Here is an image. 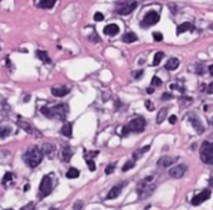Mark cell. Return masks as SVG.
I'll return each mask as SVG.
<instances>
[{
    "label": "cell",
    "mask_w": 213,
    "mask_h": 210,
    "mask_svg": "<svg viewBox=\"0 0 213 210\" xmlns=\"http://www.w3.org/2000/svg\"><path fill=\"white\" fill-rule=\"evenodd\" d=\"M208 70H209L211 75H213V65H209V66H208Z\"/></svg>",
    "instance_id": "bcb514c9"
},
{
    "label": "cell",
    "mask_w": 213,
    "mask_h": 210,
    "mask_svg": "<svg viewBox=\"0 0 213 210\" xmlns=\"http://www.w3.org/2000/svg\"><path fill=\"white\" fill-rule=\"evenodd\" d=\"M212 125H213V119H212Z\"/></svg>",
    "instance_id": "f907efd6"
},
{
    "label": "cell",
    "mask_w": 213,
    "mask_h": 210,
    "mask_svg": "<svg viewBox=\"0 0 213 210\" xmlns=\"http://www.w3.org/2000/svg\"><path fill=\"white\" fill-rule=\"evenodd\" d=\"M148 150H149V145L144 146L143 149H139V150H137V152L133 154V161H134V160H138V159L140 158V155H142V154H144L145 152H148Z\"/></svg>",
    "instance_id": "83f0119b"
},
{
    "label": "cell",
    "mask_w": 213,
    "mask_h": 210,
    "mask_svg": "<svg viewBox=\"0 0 213 210\" xmlns=\"http://www.w3.org/2000/svg\"><path fill=\"white\" fill-rule=\"evenodd\" d=\"M186 170H187V166L186 165H177V166H174V168H172L171 170H169V175L172 176V178H174V179H179V178H182L184 175V173H186Z\"/></svg>",
    "instance_id": "30bf717a"
},
{
    "label": "cell",
    "mask_w": 213,
    "mask_h": 210,
    "mask_svg": "<svg viewBox=\"0 0 213 210\" xmlns=\"http://www.w3.org/2000/svg\"><path fill=\"white\" fill-rule=\"evenodd\" d=\"M153 39L156 40V41H162L163 40V35L161 34V33H153Z\"/></svg>",
    "instance_id": "8d00e7d4"
},
{
    "label": "cell",
    "mask_w": 213,
    "mask_h": 210,
    "mask_svg": "<svg viewBox=\"0 0 213 210\" xmlns=\"http://www.w3.org/2000/svg\"><path fill=\"white\" fill-rule=\"evenodd\" d=\"M11 134V126L2 124L0 125V139H5Z\"/></svg>",
    "instance_id": "d6986e66"
},
{
    "label": "cell",
    "mask_w": 213,
    "mask_h": 210,
    "mask_svg": "<svg viewBox=\"0 0 213 210\" xmlns=\"http://www.w3.org/2000/svg\"><path fill=\"white\" fill-rule=\"evenodd\" d=\"M143 73H144L143 70H138V71H134V73H133V78H134V79H140V78L143 76Z\"/></svg>",
    "instance_id": "f35d334b"
},
{
    "label": "cell",
    "mask_w": 213,
    "mask_h": 210,
    "mask_svg": "<svg viewBox=\"0 0 213 210\" xmlns=\"http://www.w3.org/2000/svg\"><path fill=\"white\" fill-rule=\"evenodd\" d=\"M5 210H13V209H5Z\"/></svg>",
    "instance_id": "681fc988"
},
{
    "label": "cell",
    "mask_w": 213,
    "mask_h": 210,
    "mask_svg": "<svg viewBox=\"0 0 213 210\" xmlns=\"http://www.w3.org/2000/svg\"><path fill=\"white\" fill-rule=\"evenodd\" d=\"M138 40V36L134 34V33H127V34H124L123 35V41L124 43H134V41H137Z\"/></svg>",
    "instance_id": "cb8c5ba5"
},
{
    "label": "cell",
    "mask_w": 213,
    "mask_h": 210,
    "mask_svg": "<svg viewBox=\"0 0 213 210\" xmlns=\"http://www.w3.org/2000/svg\"><path fill=\"white\" fill-rule=\"evenodd\" d=\"M50 210H56V209H50Z\"/></svg>",
    "instance_id": "816d5d0a"
},
{
    "label": "cell",
    "mask_w": 213,
    "mask_h": 210,
    "mask_svg": "<svg viewBox=\"0 0 213 210\" xmlns=\"http://www.w3.org/2000/svg\"><path fill=\"white\" fill-rule=\"evenodd\" d=\"M23 160L29 168H37L43 160V153L38 146L29 148L26 153L23 155Z\"/></svg>",
    "instance_id": "7a4b0ae2"
},
{
    "label": "cell",
    "mask_w": 213,
    "mask_h": 210,
    "mask_svg": "<svg viewBox=\"0 0 213 210\" xmlns=\"http://www.w3.org/2000/svg\"><path fill=\"white\" fill-rule=\"evenodd\" d=\"M55 145L54 144H50V143H45V144H43L42 145V148H40V152L43 153V155L45 154V155H48L50 159L54 156V153H55Z\"/></svg>",
    "instance_id": "5bb4252c"
},
{
    "label": "cell",
    "mask_w": 213,
    "mask_h": 210,
    "mask_svg": "<svg viewBox=\"0 0 213 210\" xmlns=\"http://www.w3.org/2000/svg\"><path fill=\"white\" fill-rule=\"evenodd\" d=\"M158 21H159V14H158L157 11H154V10H150V11H148V13L144 15V19H143V21L140 23V25H142L143 28H148V26H150V25L157 24Z\"/></svg>",
    "instance_id": "52a82bcc"
},
{
    "label": "cell",
    "mask_w": 213,
    "mask_h": 210,
    "mask_svg": "<svg viewBox=\"0 0 213 210\" xmlns=\"http://www.w3.org/2000/svg\"><path fill=\"white\" fill-rule=\"evenodd\" d=\"M133 166H134V161L129 160V161H127V163L124 164V166L122 168V170H123V171H128V170H129V169H132Z\"/></svg>",
    "instance_id": "4dcf8cb0"
},
{
    "label": "cell",
    "mask_w": 213,
    "mask_h": 210,
    "mask_svg": "<svg viewBox=\"0 0 213 210\" xmlns=\"http://www.w3.org/2000/svg\"><path fill=\"white\" fill-rule=\"evenodd\" d=\"M209 184H211V185H212V186H213V178H212V179H211V180H209Z\"/></svg>",
    "instance_id": "c3c4849f"
},
{
    "label": "cell",
    "mask_w": 213,
    "mask_h": 210,
    "mask_svg": "<svg viewBox=\"0 0 213 210\" xmlns=\"http://www.w3.org/2000/svg\"><path fill=\"white\" fill-rule=\"evenodd\" d=\"M201 160L204 164H213V144L209 141H204L199 150Z\"/></svg>",
    "instance_id": "277c9868"
},
{
    "label": "cell",
    "mask_w": 213,
    "mask_h": 210,
    "mask_svg": "<svg viewBox=\"0 0 213 210\" xmlns=\"http://www.w3.org/2000/svg\"><path fill=\"white\" fill-rule=\"evenodd\" d=\"M207 93H209V94L213 93V83H211V84L208 85V88H207Z\"/></svg>",
    "instance_id": "7bdbcfd3"
},
{
    "label": "cell",
    "mask_w": 213,
    "mask_h": 210,
    "mask_svg": "<svg viewBox=\"0 0 213 210\" xmlns=\"http://www.w3.org/2000/svg\"><path fill=\"white\" fill-rule=\"evenodd\" d=\"M63 135H65L67 138H72L73 136V126L70 123H65L63 126H62V130H60Z\"/></svg>",
    "instance_id": "ffe728a7"
},
{
    "label": "cell",
    "mask_w": 213,
    "mask_h": 210,
    "mask_svg": "<svg viewBox=\"0 0 213 210\" xmlns=\"http://www.w3.org/2000/svg\"><path fill=\"white\" fill-rule=\"evenodd\" d=\"M55 5V0H42V2H39V8L42 9H50Z\"/></svg>",
    "instance_id": "603a6c76"
},
{
    "label": "cell",
    "mask_w": 213,
    "mask_h": 210,
    "mask_svg": "<svg viewBox=\"0 0 213 210\" xmlns=\"http://www.w3.org/2000/svg\"><path fill=\"white\" fill-rule=\"evenodd\" d=\"M87 164H88V169H89L90 171H95L97 166H95V164H94V161H93V160L87 159Z\"/></svg>",
    "instance_id": "1f68e13d"
},
{
    "label": "cell",
    "mask_w": 213,
    "mask_h": 210,
    "mask_svg": "<svg viewBox=\"0 0 213 210\" xmlns=\"http://www.w3.org/2000/svg\"><path fill=\"white\" fill-rule=\"evenodd\" d=\"M124 185H126V183H123V184H118V185L113 186V188L109 190V193H108V195H107V199H108V200H110V199H117V198L120 195V193H122V190H123Z\"/></svg>",
    "instance_id": "4fadbf2b"
},
{
    "label": "cell",
    "mask_w": 213,
    "mask_h": 210,
    "mask_svg": "<svg viewBox=\"0 0 213 210\" xmlns=\"http://www.w3.org/2000/svg\"><path fill=\"white\" fill-rule=\"evenodd\" d=\"M53 190V180H51V176L50 174L49 175H45L42 182H40V186H39V193H40V198H45L48 196Z\"/></svg>",
    "instance_id": "5b68a950"
},
{
    "label": "cell",
    "mask_w": 213,
    "mask_h": 210,
    "mask_svg": "<svg viewBox=\"0 0 213 210\" xmlns=\"http://www.w3.org/2000/svg\"><path fill=\"white\" fill-rule=\"evenodd\" d=\"M188 30H193V25L191 23H183V24H180L178 25L177 28V34H182V33H184V32H188Z\"/></svg>",
    "instance_id": "44dd1931"
},
{
    "label": "cell",
    "mask_w": 213,
    "mask_h": 210,
    "mask_svg": "<svg viewBox=\"0 0 213 210\" xmlns=\"http://www.w3.org/2000/svg\"><path fill=\"white\" fill-rule=\"evenodd\" d=\"M11 179H13V174L11 173H7L4 175V178H3V184H7V182H9V180H11Z\"/></svg>",
    "instance_id": "e575fe53"
},
{
    "label": "cell",
    "mask_w": 213,
    "mask_h": 210,
    "mask_svg": "<svg viewBox=\"0 0 213 210\" xmlns=\"http://www.w3.org/2000/svg\"><path fill=\"white\" fill-rule=\"evenodd\" d=\"M153 180V176H148L145 178L144 180H142V182L138 184L137 186V193H138V198L142 200V199H147L148 196L152 195V193L156 189V185L154 184H152L150 182Z\"/></svg>",
    "instance_id": "3957f363"
},
{
    "label": "cell",
    "mask_w": 213,
    "mask_h": 210,
    "mask_svg": "<svg viewBox=\"0 0 213 210\" xmlns=\"http://www.w3.org/2000/svg\"><path fill=\"white\" fill-rule=\"evenodd\" d=\"M68 111H69V108L67 104H56L51 108L49 106H42L40 108V113L44 114L47 118L49 119H60V120H65L67 119V115H68Z\"/></svg>",
    "instance_id": "6da1fadb"
},
{
    "label": "cell",
    "mask_w": 213,
    "mask_h": 210,
    "mask_svg": "<svg viewBox=\"0 0 213 210\" xmlns=\"http://www.w3.org/2000/svg\"><path fill=\"white\" fill-rule=\"evenodd\" d=\"M83 201L82 200H77L75 203H74V205H73V210H82L83 209Z\"/></svg>",
    "instance_id": "d6a6232c"
},
{
    "label": "cell",
    "mask_w": 213,
    "mask_h": 210,
    "mask_svg": "<svg viewBox=\"0 0 213 210\" xmlns=\"http://www.w3.org/2000/svg\"><path fill=\"white\" fill-rule=\"evenodd\" d=\"M177 159L175 158H171V156H162L158 161H157V165L161 166V168H167L169 165H172Z\"/></svg>",
    "instance_id": "e0dca14e"
},
{
    "label": "cell",
    "mask_w": 213,
    "mask_h": 210,
    "mask_svg": "<svg viewBox=\"0 0 213 210\" xmlns=\"http://www.w3.org/2000/svg\"><path fill=\"white\" fill-rule=\"evenodd\" d=\"M73 156V150L69 145H64L62 149V153H60V159H62L64 163H68Z\"/></svg>",
    "instance_id": "9a60e30c"
},
{
    "label": "cell",
    "mask_w": 213,
    "mask_h": 210,
    "mask_svg": "<svg viewBox=\"0 0 213 210\" xmlns=\"http://www.w3.org/2000/svg\"><path fill=\"white\" fill-rule=\"evenodd\" d=\"M150 84L153 85V86H161V85H162V80H161L158 76H153V78H152Z\"/></svg>",
    "instance_id": "f546056e"
},
{
    "label": "cell",
    "mask_w": 213,
    "mask_h": 210,
    "mask_svg": "<svg viewBox=\"0 0 213 210\" xmlns=\"http://www.w3.org/2000/svg\"><path fill=\"white\" fill-rule=\"evenodd\" d=\"M24 190H25V191H26V190H29V184H26V185H25V188H24Z\"/></svg>",
    "instance_id": "7dc6e473"
},
{
    "label": "cell",
    "mask_w": 213,
    "mask_h": 210,
    "mask_svg": "<svg viewBox=\"0 0 213 210\" xmlns=\"http://www.w3.org/2000/svg\"><path fill=\"white\" fill-rule=\"evenodd\" d=\"M127 128H128L129 133H142L145 129V119L142 116H138V118L133 119L132 122H129Z\"/></svg>",
    "instance_id": "8992f818"
},
{
    "label": "cell",
    "mask_w": 213,
    "mask_h": 210,
    "mask_svg": "<svg viewBox=\"0 0 213 210\" xmlns=\"http://www.w3.org/2000/svg\"><path fill=\"white\" fill-rule=\"evenodd\" d=\"M19 126L21 128V129H24L26 133H29V134H33L35 130H34V128L30 125L29 123H25V122H19Z\"/></svg>",
    "instance_id": "484cf974"
},
{
    "label": "cell",
    "mask_w": 213,
    "mask_h": 210,
    "mask_svg": "<svg viewBox=\"0 0 213 210\" xmlns=\"http://www.w3.org/2000/svg\"><path fill=\"white\" fill-rule=\"evenodd\" d=\"M172 98H173V95L169 94V93H164V94L162 95V100H171Z\"/></svg>",
    "instance_id": "60d3db41"
},
{
    "label": "cell",
    "mask_w": 213,
    "mask_h": 210,
    "mask_svg": "<svg viewBox=\"0 0 213 210\" xmlns=\"http://www.w3.org/2000/svg\"><path fill=\"white\" fill-rule=\"evenodd\" d=\"M69 93V89L64 85H56L51 88V94L56 98H63Z\"/></svg>",
    "instance_id": "8fae6325"
},
{
    "label": "cell",
    "mask_w": 213,
    "mask_h": 210,
    "mask_svg": "<svg viewBox=\"0 0 213 210\" xmlns=\"http://www.w3.org/2000/svg\"><path fill=\"white\" fill-rule=\"evenodd\" d=\"M37 56H38V59H40L42 62L45 63V64H50V63H51V59H50V56L48 55L47 51L38 50V51H37Z\"/></svg>",
    "instance_id": "7402d4cb"
},
{
    "label": "cell",
    "mask_w": 213,
    "mask_h": 210,
    "mask_svg": "<svg viewBox=\"0 0 213 210\" xmlns=\"http://www.w3.org/2000/svg\"><path fill=\"white\" fill-rule=\"evenodd\" d=\"M147 93H148V94L154 93V89H153V88H148V89H147Z\"/></svg>",
    "instance_id": "f6af8a7d"
},
{
    "label": "cell",
    "mask_w": 213,
    "mask_h": 210,
    "mask_svg": "<svg viewBox=\"0 0 213 210\" xmlns=\"http://www.w3.org/2000/svg\"><path fill=\"white\" fill-rule=\"evenodd\" d=\"M168 120H169L171 124H175V123H177V116H175V115H171Z\"/></svg>",
    "instance_id": "b9f144b4"
},
{
    "label": "cell",
    "mask_w": 213,
    "mask_h": 210,
    "mask_svg": "<svg viewBox=\"0 0 213 210\" xmlns=\"http://www.w3.org/2000/svg\"><path fill=\"white\" fill-rule=\"evenodd\" d=\"M114 169H115V165H114V164H110V165H108V166L105 168V174H107V175L112 174V173L114 171Z\"/></svg>",
    "instance_id": "d590c367"
},
{
    "label": "cell",
    "mask_w": 213,
    "mask_h": 210,
    "mask_svg": "<svg viewBox=\"0 0 213 210\" xmlns=\"http://www.w3.org/2000/svg\"><path fill=\"white\" fill-rule=\"evenodd\" d=\"M103 33L105 35H108V36H115L119 33V26L117 24H109V25H107L104 28Z\"/></svg>",
    "instance_id": "2e32d148"
},
{
    "label": "cell",
    "mask_w": 213,
    "mask_h": 210,
    "mask_svg": "<svg viewBox=\"0 0 213 210\" xmlns=\"http://www.w3.org/2000/svg\"><path fill=\"white\" fill-rule=\"evenodd\" d=\"M145 108L149 110V111H152L154 109V106H153V103H152L150 100H145Z\"/></svg>",
    "instance_id": "ab89813d"
},
{
    "label": "cell",
    "mask_w": 213,
    "mask_h": 210,
    "mask_svg": "<svg viewBox=\"0 0 213 210\" xmlns=\"http://www.w3.org/2000/svg\"><path fill=\"white\" fill-rule=\"evenodd\" d=\"M137 3L133 2V3H128V4H123V5H120L119 8H117V13L119 15H129L135 8H137Z\"/></svg>",
    "instance_id": "9c48e42d"
},
{
    "label": "cell",
    "mask_w": 213,
    "mask_h": 210,
    "mask_svg": "<svg viewBox=\"0 0 213 210\" xmlns=\"http://www.w3.org/2000/svg\"><path fill=\"white\" fill-rule=\"evenodd\" d=\"M179 66V60L177 59V58H171L168 62H167V64H166V69L167 70H175Z\"/></svg>",
    "instance_id": "ac0fdd59"
},
{
    "label": "cell",
    "mask_w": 213,
    "mask_h": 210,
    "mask_svg": "<svg viewBox=\"0 0 213 210\" xmlns=\"http://www.w3.org/2000/svg\"><path fill=\"white\" fill-rule=\"evenodd\" d=\"M89 40H92V41H99V38H97V34H93V36H89Z\"/></svg>",
    "instance_id": "ee69618b"
},
{
    "label": "cell",
    "mask_w": 213,
    "mask_h": 210,
    "mask_svg": "<svg viewBox=\"0 0 213 210\" xmlns=\"http://www.w3.org/2000/svg\"><path fill=\"white\" fill-rule=\"evenodd\" d=\"M164 58V53L163 51H158L156 55H154V60H153V66H157L159 65V63L162 62V59Z\"/></svg>",
    "instance_id": "f1b7e54d"
},
{
    "label": "cell",
    "mask_w": 213,
    "mask_h": 210,
    "mask_svg": "<svg viewBox=\"0 0 213 210\" xmlns=\"http://www.w3.org/2000/svg\"><path fill=\"white\" fill-rule=\"evenodd\" d=\"M94 20H95V21H103V20H104L103 13H100V11L95 13V14H94Z\"/></svg>",
    "instance_id": "836d02e7"
},
{
    "label": "cell",
    "mask_w": 213,
    "mask_h": 210,
    "mask_svg": "<svg viewBox=\"0 0 213 210\" xmlns=\"http://www.w3.org/2000/svg\"><path fill=\"white\" fill-rule=\"evenodd\" d=\"M209 198H211V190L209 189H203L199 194H197L196 196H193V199L191 200V203H192V205L197 206V205L202 204L203 201L208 200Z\"/></svg>",
    "instance_id": "ba28073f"
},
{
    "label": "cell",
    "mask_w": 213,
    "mask_h": 210,
    "mask_svg": "<svg viewBox=\"0 0 213 210\" xmlns=\"http://www.w3.org/2000/svg\"><path fill=\"white\" fill-rule=\"evenodd\" d=\"M79 175H80V173H79V170L75 169V168H70V169L68 170V173H67V178H68V179H77Z\"/></svg>",
    "instance_id": "4316f807"
},
{
    "label": "cell",
    "mask_w": 213,
    "mask_h": 210,
    "mask_svg": "<svg viewBox=\"0 0 213 210\" xmlns=\"http://www.w3.org/2000/svg\"><path fill=\"white\" fill-rule=\"evenodd\" d=\"M167 113H168V110L166 108H163V109L159 110V113L157 115V124H162L164 122V119L167 118Z\"/></svg>",
    "instance_id": "d4e9b609"
},
{
    "label": "cell",
    "mask_w": 213,
    "mask_h": 210,
    "mask_svg": "<svg viewBox=\"0 0 213 210\" xmlns=\"http://www.w3.org/2000/svg\"><path fill=\"white\" fill-rule=\"evenodd\" d=\"M189 122L192 123V125H193L194 130H197V133L202 134V133L204 131V126L202 125L201 120H199V118H198L197 115H194V114H191V115H189Z\"/></svg>",
    "instance_id": "7c38bea8"
},
{
    "label": "cell",
    "mask_w": 213,
    "mask_h": 210,
    "mask_svg": "<svg viewBox=\"0 0 213 210\" xmlns=\"http://www.w3.org/2000/svg\"><path fill=\"white\" fill-rule=\"evenodd\" d=\"M34 203H29L28 205H25V206H23L20 210H34Z\"/></svg>",
    "instance_id": "74e56055"
}]
</instances>
